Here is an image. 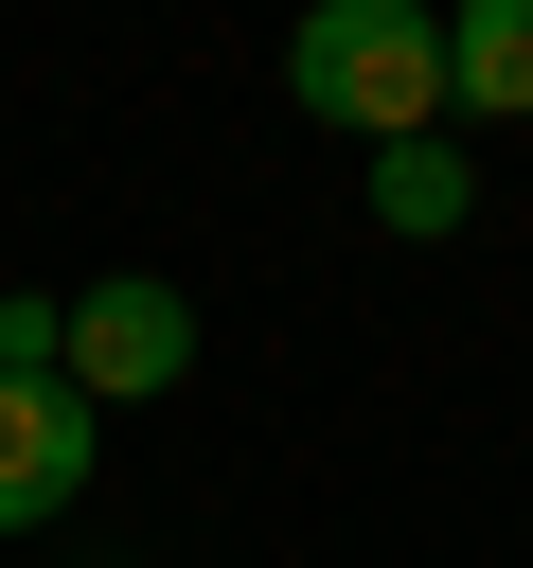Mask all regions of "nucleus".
<instances>
[{"label":"nucleus","instance_id":"obj_1","mask_svg":"<svg viewBox=\"0 0 533 568\" xmlns=\"http://www.w3.org/2000/svg\"><path fill=\"white\" fill-rule=\"evenodd\" d=\"M284 106L338 142H426L444 124V0H302Z\"/></svg>","mask_w":533,"mask_h":568},{"label":"nucleus","instance_id":"obj_2","mask_svg":"<svg viewBox=\"0 0 533 568\" xmlns=\"http://www.w3.org/2000/svg\"><path fill=\"white\" fill-rule=\"evenodd\" d=\"M89 408H160L178 373H195V302L160 284V266H107V284H71V355H53Z\"/></svg>","mask_w":533,"mask_h":568},{"label":"nucleus","instance_id":"obj_3","mask_svg":"<svg viewBox=\"0 0 533 568\" xmlns=\"http://www.w3.org/2000/svg\"><path fill=\"white\" fill-rule=\"evenodd\" d=\"M89 462H107V408H89L71 373H0V532L71 515V497H89Z\"/></svg>","mask_w":533,"mask_h":568},{"label":"nucleus","instance_id":"obj_4","mask_svg":"<svg viewBox=\"0 0 533 568\" xmlns=\"http://www.w3.org/2000/svg\"><path fill=\"white\" fill-rule=\"evenodd\" d=\"M444 106L462 124H533V0H462L444 18Z\"/></svg>","mask_w":533,"mask_h":568},{"label":"nucleus","instance_id":"obj_5","mask_svg":"<svg viewBox=\"0 0 533 568\" xmlns=\"http://www.w3.org/2000/svg\"><path fill=\"white\" fill-rule=\"evenodd\" d=\"M462 213H480V160H462L444 124H426V142H373V231H409V248H444Z\"/></svg>","mask_w":533,"mask_h":568},{"label":"nucleus","instance_id":"obj_6","mask_svg":"<svg viewBox=\"0 0 533 568\" xmlns=\"http://www.w3.org/2000/svg\"><path fill=\"white\" fill-rule=\"evenodd\" d=\"M71 355V284H0V373H53Z\"/></svg>","mask_w":533,"mask_h":568}]
</instances>
